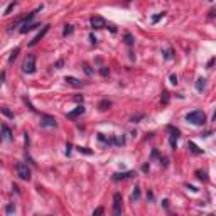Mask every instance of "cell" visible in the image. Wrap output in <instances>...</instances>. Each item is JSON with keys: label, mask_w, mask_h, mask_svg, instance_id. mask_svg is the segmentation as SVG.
I'll return each mask as SVG.
<instances>
[{"label": "cell", "mask_w": 216, "mask_h": 216, "mask_svg": "<svg viewBox=\"0 0 216 216\" xmlns=\"http://www.w3.org/2000/svg\"><path fill=\"white\" fill-rule=\"evenodd\" d=\"M74 100H76V101H81V103H83V96H74Z\"/></svg>", "instance_id": "74e56055"}, {"label": "cell", "mask_w": 216, "mask_h": 216, "mask_svg": "<svg viewBox=\"0 0 216 216\" xmlns=\"http://www.w3.org/2000/svg\"><path fill=\"white\" fill-rule=\"evenodd\" d=\"M49 27H51V26H49V24H48V26H44V27H42V31L39 32V34H37V36L34 37V39H32L31 42H29V46H31V48H32V46H36L37 42H39V41H41V39H42V37H44V36H46V34H48Z\"/></svg>", "instance_id": "52a82bcc"}, {"label": "cell", "mask_w": 216, "mask_h": 216, "mask_svg": "<svg viewBox=\"0 0 216 216\" xmlns=\"http://www.w3.org/2000/svg\"><path fill=\"white\" fill-rule=\"evenodd\" d=\"M103 211H105V209H103V208H96V209H95V211H93V216H98V215H103Z\"/></svg>", "instance_id": "f546056e"}, {"label": "cell", "mask_w": 216, "mask_h": 216, "mask_svg": "<svg viewBox=\"0 0 216 216\" xmlns=\"http://www.w3.org/2000/svg\"><path fill=\"white\" fill-rule=\"evenodd\" d=\"M196 176H198V179H201V181H208L206 174L204 172H201V171H196Z\"/></svg>", "instance_id": "603a6c76"}, {"label": "cell", "mask_w": 216, "mask_h": 216, "mask_svg": "<svg viewBox=\"0 0 216 216\" xmlns=\"http://www.w3.org/2000/svg\"><path fill=\"white\" fill-rule=\"evenodd\" d=\"M64 81L68 84H71V86H74V88H81V86H83V81H79V79L74 78V76H66Z\"/></svg>", "instance_id": "9c48e42d"}, {"label": "cell", "mask_w": 216, "mask_h": 216, "mask_svg": "<svg viewBox=\"0 0 216 216\" xmlns=\"http://www.w3.org/2000/svg\"><path fill=\"white\" fill-rule=\"evenodd\" d=\"M172 54H174V53H172V49H167V51L164 53V58H165V59H172Z\"/></svg>", "instance_id": "4316f807"}, {"label": "cell", "mask_w": 216, "mask_h": 216, "mask_svg": "<svg viewBox=\"0 0 216 216\" xmlns=\"http://www.w3.org/2000/svg\"><path fill=\"white\" fill-rule=\"evenodd\" d=\"M15 171H17V176H19L22 181H29L31 179V169L27 167V164L19 162L15 165Z\"/></svg>", "instance_id": "3957f363"}, {"label": "cell", "mask_w": 216, "mask_h": 216, "mask_svg": "<svg viewBox=\"0 0 216 216\" xmlns=\"http://www.w3.org/2000/svg\"><path fill=\"white\" fill-rule=\"evenodd\" d=\"M111 106V101H108V100H101L100 101V105H98V108H100L101 111H105V110H108Z\"/></svg>", "instance_id": "5bb4252c"}, {"label": "cell", "mask_w": 216, "mask_h": 216, "mask_svg": "<svg viewBox=\"0 0 216 216\" xmlns=\"http://www.w3.org/2000/svg\"><path fill=\"white\" fill-rule=\"evenodd\" d=\"M138 198H140V189H138V187H135V191L132 193V201L135 203V201H138Z\"/></svg>", "instance_id": "e0dca14e"}, {"label": "cell", "mask_w": 216, "mask_h": 216, "mask_svg": "<svg viewBox=\"0 0 216 216\" xmlns=\"http://www.w3.org/2000/svg\"><path fill=\"white\" fill-rule=\"evenodd\" d=\"M83 113H84V106L79 105V106H76L73 111H69V113H68V118H69V120H73V118H76V116L83 115Z\"/></svg>", "instance_id": "30bf717a"}, {"label": "cell", "mask_w": 216, "mask_h": 216, "mask_svg": "<svg viewBox=\"0 0 216 216\" xmlns=\"http://www.w3.org/2000/svg\"><path fill=\"white\" fill-rule=\"evenodd\" d=\"M162 103H164V105H167V103H169V93H167V91H164V93H162Z\"/></svg>", "instance_id": "484cf974"}, {"label": "cell", "mask_w": 216, "mask_h": 216, "mask_svg": "<svg viewBox=\"0 0 216 216\" xmlns=\"http://www.w3.org/2000/svg\"><path fill=\"white\" fill-rule=\"evenodd\" d=\"M90 24H91V29H105L106 27V21L101 15H93L90 19Z\"/></svg>", "instance_id": "5b68a950"}, {"label": "cell", "mask_w": 216, "mask_h": 216, "mask_svg": "<svg viewBox=\"0 0 216 216\" xmlns=\"http://www.w3.org/2000/svg\"><path fill=\"white\" fill-rule=\"evenodd\" d=\"M22 71L27 74L36 73V56L34 54H27L26 59H24V64H22Z\"/></svg>", "instance_id": "7a4b0ae2"}, {"label": "cell", "mask_w": 216, "mask_h": 216, "mask_svg": "<svg viewBox=\"0 0 216 216\" xmlns=\"http://www.w3.org/2000/svg\"><path fill=\"white\" fill-rule=\"evenodd\" d=\"M78 152H81V154H86V155H91V150L90 149H86V147H78Z\"/></svg>", "instance_id": "7402d4cb"}, {"label": "cell", "mask_w": 216, "mask_h": 216, "mask_svg": "<svg viewBox=\"0 0 216 216\" xmlns=\"http://www.w3.org/2000/svg\"><path fill=\"white\" fill-rule=\"evenodd\" d=\"M122 203H123L122 194L120 193H115V194H113V215L115 216L122 215Z\"/></svg>", "instance_id": "277c9868"}, {"label": "cell", "mask_w": 216, "mask_h": 216, "mask_svg": "<svg viewBox=\"0 0 216 216\" xmlns=\"http://www.w3.org/2000/svg\"><path fill=\"white\" fill-rule=\"evenodd\" d=\"M125 42L128 44V46H132V44H133V37H132L130 32H127V34H125Z\"/></svg>", "instance_id": "ac0fdd59"}, {"label": "cell", "mask_w": 216, "mask_h": 216, "mask_svg": "<svg viewBox=\"0 0 216 216\" xmlns=\"http://www.w3.org/2000/svg\"><path fill=\"white\" fill-rule=\"evenodd\" d=\"M98 140H100V142H103V144H106V145H108V144H111L110 140H108V138L103 137V133H98Z\"/></svg>", "instance_id": "cb8c5ba5"}, {"label": "cell", "mask_w": 216, "mask_h": 216, "mask_svg": "<svg viewBox=\"0 0 216 216\" xmlns=\"http://www.w3.org/2000/svg\"><path fill=\"white\" fill-rule=\"evenodd\" d=\"M0 111H2L4 115H7V116H9V118H14V113H12L10 110H7L5 106H2V108H0Z\"/></svg>", "instance_id": "d6986e66"}, {"label": "cell", "mask_w": 216, "mask_h": 216, "mask_svg": "<svg viewBox=\"0 0 216 216\" xmlns=\"http://www.w3.org/2000/svg\"><path fill=\"white\" fill-rule=\"evenodd\" d=\"M90 41H91V44H96V37L93 36V34H91V36H90Z\"/></svg>", "instance_id": "d6a6232c"}, {"label": "cell", "mask_w": 216, "mask_h": 216, "mask_svg": "<svg viewBox=\"0 0 216 216\" xmlns=\"http://www.w3.org/2000/svg\"><path fill=\"white\" fill-rule=\"evenodd\" d=\"M171 83L177 84V76H176V74H171Z\"/></svg>", "instance_id": "1f68e13d"}, {"label": "cell", "mask_w": 216, "mask_h": 216, "mask_svg": "<svg viewBox=\"0 0 216 216\" xmlns=\"http://www.w3.org/2000/svg\"><path fill=\"white\" fill-rule=\"evenodd\" d=\"M206 88V79L204 78H199L198 81H196V90L198 91H203Z\"/></svg>", "instance_id": "4fadbf2b"}, {"label": "cell", "mask_w": 216, "mask_h": 216, "mask_svg": "<svg viewBox=\"0 0 216 216\" xmlns=\"http://www.w3.org/2000/svg\"><path fill=\"white\" fill-rule=\"evenodd\" d=\"M15 5H17V2H10V4H9V7L5 9V15H7V14H10V10H12V9H14Z\"/></svg>", "instance_id": "d4e9b609"}, {"label": "cell", "mask_w": 216, "mask_h": 216, "mask_svg": "<svg viewBox=\"0 0 216 216\" xmlns=\"http://www.w3.org/2000/svg\"><path fill=\"white\" fill-rule=\"evenodd\" d=\"M71 34H73V26H64V32H63V36L66 37V36H71Z\"/></svg>", "instance_id": "2e32d148"}, {"label": "cell", "mask_w": 216, "mask_h": 216, "mask_svg": "<svg viewBox=\"0 0 216 216\" xmlns=\"http://www.w3.org/2000/svg\"><path fill=\"white\" fill-rule=\"evenodd\" d=\"M209 2H213V0H209Z\"/></svg>", "instance_id": "f35d334b"}, {"label": "cell", "mask_w": 216, "mask_h": 216, "mask_svg": "<svg viewBox=\"0 0 216 216\" xmlns=\"http://www.w3.org/2000/svg\"><path fill=\"white\" fill-rule=\"evenodd\" d=\"M83 68H84V73L88 74V76H90V74H93V71H91V68H90V66H88V64H86V63H83Z\"/></svg>", "instance_id": "83f0119b"}, {"label": "cell", "mask_w": 216, "mask_h": 216, "mask_svg": "<svg viewBox=\"0 0 216 216\" xmlns=\"http://www.w3.org/2000/svg\"><path fill=\"white\" fill-rule=\"evenodd\" d=\"M4 78H5V73H0V84L4 83Z\"/></svg>", "instance_id": "d590c367"}, {"label": "cell", "mask_w": 216, "mask_h": 216, "mask_svg": "<svg viewBox=\"0 0 216 216\" xmlns=\"http://www.w3.org/2000/svg\"><path fill=\"white\" fill-rule=\"evenodd\" d=\"M164 15H165V12H160V14H157V15H154L152 17V22H154V24H155V22H159Z\"/></svg>", "instance_id": "44dd1931"}, {"label": "cell", "mask_w": 216, "mask_h": 216, "mask_svg": "<svg viewBox=\"0 0 216 216\" xmlns=\"http://www.w3.org/2000/svg\"><path fill=\"white\" fill-rule=\"evenodd\" d=\"M100 73H101V76H108V73H110V69L106 68V66H103V68L100 69Z\"/></svg>", "instance_id": "f1b7e54d"}, {"label": "cell", "mask_w": 216, "mask_h": 216, "mask_svg": "<svg viewBox=\"0 0 216 216\" xmlns=\"http://www.w3.org/2000/svg\"><path fill=\"white\" fill-rule=\"evenodd\" d=\"M213 63H215V58H211L209 61H208V68H211V66H213Z\"/></svg>", "instance_id": "e575fe53"}, {"label": "cell", "mask_w": 216, "mask_h": 216, "mask_svg": "<svg viewBox=\"0 0 216 216\" xmlns=\"http://www.w3.org/2000/svg\"><path fill=\"white\" fill-rule=\"evenodd\" d=\"M186 120L189 122V123H193V125L201 127L206 123V115L203 110H194V111H191V113L186 115Z\"/></svg>", "instance_id": "6da1fadb"}, {"label": "cell", "mask_w": 216, "mask_h": 216, "mask_svg": "<svg viewBox=\"0 0 216 216\" xmlns=\"http://www.w3.org/2000/svg\"><path fill=\"white\" fill-rule=\"evenodd\" d=\"M0 128H2V132H4V137H5L7 140H12V132H10V128H9L7 125H2Z\"/></svg>", "instance_id": "7c38bea8"}, {"label": "cell", "mask_w": 216, "mask_h": 216, "mask_svg": "<svg viewBox=\"0 0 216 216\" xmlns=\"http://www.w3.org/2000/svg\"><path fill=\"white\" fill-rule=\"evenodd\" d=\"M132 176H135L133 171H127V172H116V174H113L111 176V179L113 181H122V179H128V177H132Z\"/></svg>", "instance_id": "ba28073f"}, {"label": "cell", "mask_w": 216, "mask_h": 216, "mask_svg": "<svg viewBox=\"0 0 216 216\" xmlns=\"http://www.w3.org/2000/svg\"><path fill=\"white\" fill-rule=\"evenodd\" d=\"M187 189H191V191H193V193H196V191H198V189H196V187H194V186H189V184H187Z\"/></svg>", "instance_id": "8d00e7d4"}, {"label": "cell", "mask_w": 216, "mask_h": 216, "mask_svg": "<svg viewBox=\"0 0 216 216\" xmlns=\"http://www.w3.org/2000/svg\"><path fill=\"white\" fill-rule=\"evenodd\" d=\"M41 127H51V128H54V127H58V122L51 115H42L41 116Z\"/></svg>", "instance_id": "8992f818"}, {"label": "cell", "mask_w": 216, "mask_h": 216, "mask_svg": "<svg viewBox=\"0 0 216 216\" xmlns=\"http://www.w3.org/2000/svg\"><path fill=\"white\" fill-rule=\"evenodd\" d=\"M19 53H21V48H15V49H14V51H12V53H10V58H9V63H14V59L17 58V54H19Z\"/></svg>", "instance_id": "9a60e30c"}, {"label": "cell", "mask_w": 216, "mask_h": 216, "mask_svg": "<svg viewBox=\"0 0 216 216\" xmlns=\"http://www.w3.org/2000/svg\"><path fill=\"white\" fill-rule=\"evenodd\" d=\"M5 211H7V213H14V211H15V208H14V204H9L5 208Z\"/></svg>", "instance_id": "4dcf8cb0"}, {"label": "cell", "mask_w": 216, "mask_h": 216, "mask_svg": "<svg viewBox=\"0 0 216 216\" xmlns=\"http://www.w3.org/2000/svg\"><path fill=\"white\" fill-rule=\"evenodd\" d=\"M66 154H68V155L71 154V144H68V145H66Z\"/></svg>", "instance_id": "836d02e7"}, {"label": "cell", "mask_w": 216, "mask_h": 216, "mask_svg": "<svg viewBox=\"0 0 216 216\" xmlns=\"http://www.w3.org/2000/svg\"><path fill=\"white\" fill-rule=\"evenodd\" d=\"M113 144H116V145H123V144H125L123 135H122V137H115V138H113Z\"/></svg>", "instance_id": "ffe728a7"}, {"label": "cell", "mask_w": 216, "mask_h": 216, "mask_svg": "<svg viewBox=\"0 0 216 216\" xmlns=\"http://www.w3.org/2000/svg\"><path fill=\"white\" fill-rule=\"evenodd\" d=\"M187 147H189V150L194 154V155H201V154H203V150H201V149L198 147L194 142H189V144H187Z\"/></svg>", "instance_id": "8fae6325"}]
</instances>
